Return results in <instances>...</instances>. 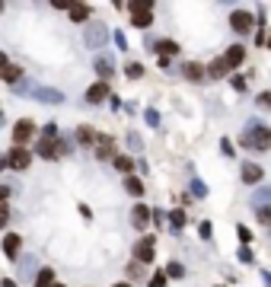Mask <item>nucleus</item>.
I'll return each mask as SVG.
<instances>
[{"mask_svg": "<svg viewBox=\"0 0 271 287\" xmlns=\"http://www.w3.org/2000/svg\"><path fill=\"white\" fill-rule=\"evenodd\" d=\"M239 144L246 150H262V153H265V150H271V128H265L262 121L252 118V121H249V128L239 134Z\"/></svg>", "mask_w": 271, "mask_h": 287, "instance_id": "f257e3e1", "label": "nucleus"}, {"mask_svg": "<svg viewBox=\"0 0 271 287\" xmlns=\"http://www.w3.org/2000/svg\"><path fill=\"white\" fill-rule=\"evenodd\" d=\"M105 38H108V29L102 23H93L90 29H86V45H90V48H102Z\"/></svg>", "mask_w": 271, "mask_h": 287, "instance_id": "f03ea898", "label": "nucleus"}, {"mask_svg": "<svg viewBox=\"0 0 271 287\" xmlns=\"http://www.w3.org/2000/svg\"><path fill=\"white\" fill-rule=\"evenodd\" d=\"M32 134H35V125H32L29 118H23V121H16V128H13V144H16V147H23L26 141L32 138Z\"/></svg>", "mask_w": 271, "mask_h": 287, "instance_id": "7ed1b4c3", "label": "nucleus"}, {"mask_svg": "<svg viewBox=\"0 0 271 287\" xmlns=\"http://www.w3.org/2000/svg\"><path fill=\"white\" fill-rule=\"evenodd\" d=\"M29 163H32V153H29V150H23V147H13L10 156H6V166H13V169H26Z\"/></svg>", "mask_w": 271, "mask_h": 287, "instance_id": "20e7f679", "label": "nucleus"}, {"mask_svg": "<svg viewBox=\"0 0 271 287\" xmlns=\"http://www.w3.org/2000/svg\"><path fill=\"white\" fill-rule=\"evenodd\" d=\"M134 258H137V262H144V265L153 262V236H144L137 246H134Z\"/></svg>", "mask_w": 271, "mask_h": 287, "instance_id": "39448f33", "label": "nucleus"}, {"mask_svg": "<svg viewBox=\"0 0 271 287\" xmlns=\"http://www.w3.org/2000/svg\"><path fill=\"white\" fill-rule=\"evenodd\" d=\"M249 204H252L255 211H262V208H271V185H262V188H255V195L249 198Z\"/></svg>", "mask_w": 271, "mask_h": 287, "instance_id": "423d86ee", "label": "nucleus"}, {"mask_svg": "<svg viewBox=\"0 0 271 287\" xmlns=\"http://www.w3.org/2000/svg\"><path fill=\"white\" fill-rule=\"evenodd\" d=\"M230 26H233V32H249L252 29V16H249L246 10H236L233 16H230Z\"/></svg>", "mask_w": 271, "mask_h": 287, "instance_id": "0eeeda50", "label": "nucleus"}, {"mask_svg": "<svg viewBox=\"0 0 271 287\" xmlns=\"http://www.w3.org/2000/svg\"><path fill=\"white\" fill-rule=\"evenodd\" d=\"M242 61H246V48H242V45L227 48V54H223V64H227V67H239Z\"/></svg>", "mask_w": 271, "mask_h": 287, "instance_id": "6e6552de", "label": "nucleus"}, {"mask_svg": "<svg viewBox=\"0 0 271 287\" xmlns=\"http://www.w3.org/2000/svg\"><path fill=\"white\" fill-rule=\"evenodd\" d=\"M35 99L48 102V106H58V102H64V93H61V90H51V86H38V90H35Z\"/></svg>", "mask_w": 271, "mask_h": 287, "instance_id": "1a4fd4ad", "label": "nucleus"}, {"mask_svg": "<svg viewBox=\"0 0 271 287\" xmlns=\"http://www.w3.org/2000/svg\"><path fill=\"white\" fill-rule=\"evenodd\" d=\"M262 166L259 163H242V182H249V185H255V182H262Z\"/></svg>", "mask_w": 271, "mask_h": 287, "instance_id": "9d476101", "label": "nucleus"}, {"mask_svg": "<svg viewBox=\"0 0 271 287\" xmlns=\"http://www.w3.org/2000/svg\"><path fill=\"white\" fill-rule=\"evenodd\" d=\"M108 96V83H102V80H99V83H93L90 90H86V102H93V106H99V102H102Z\"/></svg>", "mask_w": 271, "mask_h": 287, "instance_id": "9b49d317", "label": "nucleus"}, {"mask_svg": "<svg viewBox=\"0 0 271 287\" xmlns=\"http://www.w3.org/2000/svg\"><path fill=\"white\" fill-rule=\"evenodd\" d=\"M35 153L45 156V160H58V141L42 138V141H38V147H35Z\"/></svg>", "mask_w": 271, "mask_h": 287, "instance_id": "f8f14e48", "label": "nucleus"}, {"mask_svg": "<svg viewBox=\"0 0 271 287\" xmlns=\"http://www.w3.org/2000/svg\"><path fill=\"white\" fill-rule=\"evenodd\" d=\"M96 73L102 77V83L115 73V64H112V58H108V54H99V58H96Z\"/></svg>", "mask_w": 271, "mask_h": 287, "instance_id": "ddd939ff", "label": "nucleus"}, {"mask_svg": "<svg viewBox=\"0 0 271 287\" xmlns=\"http://www.w3.org/2000/svg\"><path fill=\"white\" fill-rule=\"evenodd\" d=\"M147 220H150V208H147V204H137V208L131 211V223H134L137 230H144Z\"/></svg>", "mask_w": 271, "mask_h": 287, "instance_id": "4468645a", "label": "nucleus"}, {"mask_svg": "<svg viewBox=\"0 0 271 287\" xmlns=\"http://www.w3.org/2000/svg\"><path fill=\"white\" fill-rule=\"evenodd\" d=\"M19 246H23V239H19L16 233H6V236H3V252H6L10 258L19 255Z\"/></svg>", "mask_w": 271, "mask_h": 287, "instance_id": "2eb2a0df", "label": "nucleus"}, {"mask_svg": "<svg viewBox=\"0 0 271 287\" xmlns=\"http://www.w3.org/2000/svg\"><path fill=\"white\" fill-rule=\"evenodd\" d=\"M153 51H157L160 58H172V54H179V45H175V42H169V38H163V42L153 45Z\"/></svg>", "mask_w": 271, "mask_h": 287, "instance_id": "dca6fc26", "label": "nucleus"}, {"mask_svg": "<svg viewBox=\"0 0 271 287\" xmlns=\"http://www.w3.org/2000/svg\"><path fill=\"white\" fill-rule=\"evenodd\" d=\"M67 13H70L73 23H86V19H90V6H86V3H70Z\"/></svg>", "mask_w": 271, "mask_h": 287, "instance_id": "f3484780", "label": "nucleus"}, {"mask_svg": "<svg viewBox=\"0 0 271 287\" xmlns=\"http://www.w3.org/2000/svg\"><path fill=\"white\" fill-rule=\"evenodd\" d=\"M125 191L134 195V198H144V182H140L137 176H128V179H125Z\"/></svg>", "mask_w": 271, "mask_h": 287, "instance_id": "a211bd4d", "label": "nucleus"}, {"mask_svg": "<svg viewBox=\"0 0 271 287\" xmlns=\"http://www.w3.org/2000/svg\"><path fill=\"white\" fill-rule=\"evenodd\" d=\"M182 73H185L188 80H204V67H201V64H195V61L182 67Z\"/></svg>", "mask_w": 271, "mask_h": 287, "instance_id": "6ab92c4d", "label": "nucleus"}, {"mask_svg": "<svg viewBox=\"0 0 271 287\" xmlns=\"http://www.w3.org/2000/svg\"><path fill=\"white\" fill-rule=\"evenodd\" d=\"M32 284H35V287H51V284H54V271H51V268H42V271L35 275V281H32Z\"/></svg>", "mask_w": 271, "mask_h": 287, "instance_id": "aec40b11", "label": "nucleus"}, {"mask_svg": "<svg viewBox=\"0 0 271 287\" xmlns=\"http://www.w3.org/2000/svg\"><path fill=\"white\" fill-rule=\"evenodd\" d=\"M0 77H3L6 83H16V80L23 77V67H16V64H6V67H3V73H0Z\"/></svg>", "mask_w": 271, "mask_h": 287, "instance_id": "412c9836", "label": "nucleus"}, {"mask_svg": "<svg viewBox=\"0 0 271 287\" xmlns=\"http://www.w3.org/2000/svg\"><path fill=\"white\" fill-rule=\"evenodd\" d=\"M169 223H172V230H182V227H185V211H182V208L169 211Z\"/></svg>", "mask_w": 271, "mask_h": 287, "instance_id": "4be33fe9", "label": "nucleus"}, {"mask_svg": "<svg viewBox=\"0 0 271 287\" xmlns=\"http://www.w3.org/2000/svg\"><path fill=\"white\" fill-rule=\"evenodd\" d=\"M227 71H230V67H227V64H223V61H214V64H211V67H207V77H214V80H220V77H227Z\"/></svg>", "mask_w": 271, "mask_h": 287, "instance_id": "5701e85b", "label": "nucleus"}, {"mask_svg": "<svg viewBox=\"0 0 271 287\" xmlns=\"http://www.w3.org/2000/svg\"><path fill=\"white\" fill-rule=\"evenodd\" d=\"M125 73H128V77H131V80H140V77H144V64H137V61H131V64H128L125 67Z\"/></svg>", "mask_w": 271, "mask_h": 287, "instance_id": "b1692460", "label": "nucleus"}, {"mask_svg": "<svg viewBox=\"0 0 271 287\" xmlns=\"http://www.w3.org/2000/svg\"><path fill=\"white\" fill-rule=\"evenodd\" d=\"M77 141H80V144H93V141H96V131L83 125V128H80V131H77Z\"/></svg>", "mask_w": 271, "mask_h": 287, "instance_id": "393cba45", "label": "nucleus"}, {"mask_svg": "<svg viewBox=\"0 0 271 287\" xmlns=\"http://www.w3.org/2000/svg\"><path fill=\"white\" fill-rule=\"evenodd\" d=\"M131 23L137 26V29H147V26H150L153 19H150V13H134V16H131Z\"/></svg>", "mask_w": 271, "mask_h": 287, "instance_id": "a878e982", "label": "nucleus"}, {"mask_svg": "<svg viewBox=\"0 0 271 287\" xmlns=\"http://www.w3.org/2000/svg\"><path fill=\"white\" fill-rule=\"evenodd\" d=\"M99 156H102V160H108V156H112V141L108 138H99V150H96Z\"/></svg>", "mask_w": 271, "mask_h": 287, "instance_id": "bb28decb", "label": "nucleus"}, {"mask_svg": "<svg viewBox=\"0 0 271 287\" xmlns=\"http://www.w3.org/2000/svg\"><path fill=\"white\" fill-rule=\"evenodd\" d=\"M182 275H185V268H182L179 262H169L166 265V278H182Z\"/></svg>", "mask_w": 271, "mask_h": 287, "instance_id": "cd10ccee", "label": "nucleus"}, {"mask_svg": "<svg viewBox=\"0 0 271 287\" xmlns=\"http://www.w3.org/2000/svg\"><path fill=\"white\" fill-rule=\"evenodd\" d=\"M144 118H147V125H150V128H160V112H157V108H147Z\"/></svg>", "mask_w": 271, "mask_h": 287, "instance_id": "c85d7f7f", "label": "nucleus"}, {"mask_svg": "<svg viewBox=\"0 0 271 287\" xmlns=\"http://www.w3.org/2000/svg\"><path fill=\"white\" fill-rule=\"evenodd\" d=\"M70 150H73V141H70V138H61V141H58V156L70 153Z\"/></svg>", "mask_w": 271, "mask_h": 287, "instance_id": "c756f323", "label": "nucleus"}, {"mask_svg": "<svg viewBox=\"0 0 271 287\" xmlns=\"http://www.w3.org/2000/svg\"><path fill=\"white\" fill-rule=\"evenodd\" d=\"M115 166H118L121 173H131V169H134V163L128 160V156H115Z\"/></svg>", "mask_w": 271, "mask_h": 287, "instance_id": "7c9ffc66", "label": "nucleus"}, {"mask_svg": "<svg viewBox=\"0 0 271 287\" xmlns=\"http://www.w3.org/2000/svg\"><path fill=\"white\" fill-rule=\"evenodd\" d=\"M192 191H195L198 198H204V195H207V185H204L201 179H192Z\"/></svg>", "mask_w": 271, "mask_h": 287, "instance_id": "2f4dec72", "label": "nucleus"}, {"mask_svg": "<svg viewBox=\"0 0 271 287\" xmlns=\"http://www.w3.org/2000/svg\"><path fill=\"white\" fill-rule=\"evenodd\" d=\"M150 287H166V271H157V275L150 278Z\"/></svg>", "mask_w": 271, "mask_h": 287, "instance_id": "473e14b6", "label": "nucleus"}, {"mask_svg": "<svg viewBox=\"0 0 271 287\" xmlns=\"http://www.w3.org/2000/svg\"><path fill=\"white\" fill-rule=\"evenodd\" d=\"M6 220H10V208L0 204V227H6Z\"/></svg>", "mask_w": 271, "mask_h": 287, "instance_id": "72a5a7b5", "label": "nucleus"}, {"mask_svg": "<svg viewBox=\"0 0 271 287\" xmlns=\"http://www.w3.org/2000/svg\"><path fill=\"white\" fill-rule=\"evenodd\" d=\"M255 214H259L262 223H271V208H262V211H255Z\"/></svg>", "mask_w": 271, "mask_h": 287, "instance_id": "f704fd0d", "label": "nucleus"}, {"mask_svg": "<svg viewBox=\"0 0 271 287\" xmlns=\"http://www.w3.org/2000/svg\"><path fill=\"white\" fill-rule=\"evenodd\" d=\"M259 106H262V108H271V93H262V96H259Z\"/></svg>", "mask_w": 271, "mask_h": 287, "instance_id": "c9c22d12", "label": "nucleus"}, {"mask_svg": "<svg viewBox=\"0 0 271 287\" xmlns=\"http://www.w3.org/2000/svg\"><path fill=\"white\" fill-rule=\"evenodd\" d=\"M239 262H246V265H249V262H252V252H249V249H246V246H242V249H239Z\"/></svg>", "mask_w": 271, "mask_h": 287, "instance_id": "e433bc0d", "label": "nucleus"}, {"mask_svg": "<svg viewBox=\"0 0 271 287\" xmlns=\"http://www.w3.org/2000/svg\"><path fill=\"white\" fill-rule=\"evenodd\" d=\"M198 233H201V239H211V223H201Z\"/></svg>", "mask_w": 271, "mask_h": 287, "instance_id": "4c0bfd02", "label": "nucleus"}, {"mask_svg": "<svg viewBox=\"0 0 271 287\" xmlns=\"http://www.w3.org/2000/svg\"><path fill=\"white\" fill-rule=\"evenodd\" d=\"M115 45H118V51H125V48H128V42H125V36H121V32H115Z\"/></svg>", "mask_w": 271, "mask_h": 287, "instance_id": "58836bf2", "label": "nucleus"}, {"mask_svg": "<svg viewBox=\"0 0 271 287\" xmlns=\"http://www.w3.org/2000/svg\"><path fill=\"white\" fill-rule=\"evenodd\" d=\"M233 90H239V93L246 90V77H233Z\"/></svg>", "mask_w": 271, "mask_h": 287, "instance_id": "ea45409f", "label": "nucleus"}, {"mask_svg": "<svg viewBox=\"0 0 271 287\" xmlns=\"http://www.w3.org/2000/svg\"><path fill=\"white\" fill-rule=\"evenodd\" d=\"M220 150H223V153H227V156H233V144H230L227 138H223V141H220Z\"/></svg>", "mask_w": 271, "mask_h": 287, "instance_id": "a19ab883", "label": "nucleus"}, {"mask_svg": "<svg viewBox=\"0 0 271 287\" xmlns=\"http://www.w3.org/2000/svg\"><path fill=\"white\" fill-rule=\"evenodd\" d=\"M236 233H239V239H242V243H249V239H252V233H249L246 227H239V230H236Z\"/></svg>", "mask_w": 271, "mask_h": 287, "instance_id": "79ce46f5", "label": "nucleus"}, {"mask_svg": "<svg viewBox=\"0 0 271 287\" xmlns=\"http://www.w3.org/2000/svg\"><path fill=\"white\" fill-rule=\"evenodd\" d=\"M54 131H58V128H54V125H45V128H42V134H45V138H48V141L54 138Z\"/></svg>", "mask_w": 271, "mask_h": 287, "instance_id": "37998d69", "label": "nucleus"}, {"mask_svg": "<svg viewBox=\"0 0 271 287\" xmlns=\"http://www.w3.org/2000/svg\"><path fill=\"white\" fill-rule=\"evenodd\" d=\"M128 144H131L134 150H140V138H137V134H131V138H128Z\"/></svg>", "mask_w": 271, "mask_h": 287, "instance_id": "c03bdc74", "label": "nucleus"}, {"mask_svg": "<svg viewBox=\"0 0 271 287\" xmlns=\"http://www.w3.org/2000/svg\"><path fill=\"white\" fill-rule=\"evenodd\" d=\"M6 198H10V188H6V185H0V204H3Z\"/></svg>", "mask_w": 271, "mask_h": 287, "instance_id": "a18cd8bd", "label": "nucleus"}, {"mask_svg": "<svg viewBox=\"0 0 271 287\" xmlns=\"http://www.w3.org/2000/svg\"><path fill=\"white\" fill-rule=\"evenodd\" d=\"M262 281H265V287H271V271H262Z\"/></svg>", "mask_w": 271, "mask_h": 287, "instance_id": "49530a36", "label": "nucleus"}, {"mask_svg": "<svg viewBox=\"0 0 271 287\" xmlns=\"http://www.w3.org/2000/svg\"><path fill=\"white\" fill-rule=\"evenodd\" d=\"M0 287H19V284H16V281H10V278H6V281L0 284Z\"/></svg>", "mask_w": 271, "mask_h": 287, "instance_id": "de8ad7c7", "label": "nucleus"}, {"mask_svg": "<svg viewBox=\"0 0 271 287\" xmlns=\"http://www.w3.org/2000/svg\"><path fill=\"white\" fill-rule=\"evenodd\" d=\"M3 67H6V54L0 51V71H3Z\"/></svg>", "mask_w": 271, "mask_h": 287, "instance_id": "09e8293b", "label": "nucleus"}, {"mask_svg": "<svg viewBox=\"0 0 271 287\" xmlns=\"http://www.w3.org/2000/svg\"><path fill=\"white\" fill-rule=\"evenodd\" d=\"M3 166H6V160H0V169H3Z\"/></svg>", "mask_w": 271, "mask_h": 287, "instance_id": "8fccbe9b", "label": "nucleus"}, {"mask_svg": "<svg viewBox=\"0 0 271 287\" xmlns=\"http://www.w3.org/2000/svg\"><path fill=\"white\" fill-rule=\"evenodd\" d=\"M115 287H131V284H115Z\"/></svg>", "mask_w": 271, "mask_h": 287, "instance_id": "3c124183", "label": "nucleus"}, {"mask_svg": "<svg viewBox=\"0 0 271 287\" xmlns=\"http://www.w3.org/2000/svg\"><path fill=\"white\" fill-rule=\"evenodd\" d=\"M0 125H3V112H0Z\"/></svg>", "mask_w": 271, "mask_h": 287, "instance_id": "603ef678", "label": "nucleus"}, {"mask_svg": "<svg viewBox=\"0 0 271 287\" xmlns=\"http://www.w3.org/2000/svg\"><path fill=\"white\" fill-rule=\"evenodd\" d=\"M51 287H64V284H51Z\"/></svg>", "mask_w": 271, "mask_h": 287, "instance_id": "864d4df0", "label": "nucleus"}, {"mask_svg": "<svg viewBox=\"0 0 271 287\" xmlns=\"http://www.w3.org/2000/svg\"><path fill=\"white\" fill-rule=\"evenodd\" d=\"M0 10H3V3H0Z\"/></svg>", "mask_w": 271, "mask_h": 287, "instance_id": "5fc2aeb1", "label": "nucleus"}]
</instances>
